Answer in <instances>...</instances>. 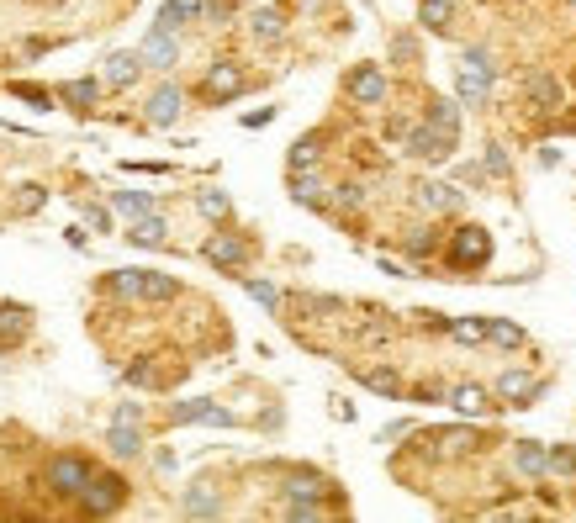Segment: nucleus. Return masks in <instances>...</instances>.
Listing matches in <instances>:
<instances>
[{
  "instance_id": "obj_46",
  "label": "nucleus",
  "mask_w": 576,
  "mask_h": 523,
  "mask_svg": "<svg viewBox=\"0 0 576 523\" xmlns=\"http://www.w3.org/2000/svg\"><path fill=\"white\" fill-rule=\"evenodd\" d=\"M122 376L133 381V386H154V381H159V376H154V365H148V360H143V365H127Z\"/></svg>"
},
{
  "instance_id": "obj_6",
  "label": "nucleus",
  "mask_w": 576,
  "mask_h": 523,
  "mask_svg": "<svg viewBox=\"0 0 576 523\" xmlns=\"http://www.w3.org/2000/svg\"><path fill=\"white\" fill-rule=\"evenodd\" d=\"M386 74L376 69V64H355L349 69V80H344V96L355 101V106H386Z\"/></svg>"
},
{
  "instance_id": "obj_8",
  "label": "nucleus",
  "mask_w": 576,
  "mask_h": 523,
  "mask_svg": "<svg viewBox=\"0 0 576 523\" xmlns=\"http://www.w3.org/2000/svg\"><path fill=\"white\" fill-rule=\"evenodd\" d=\"M201 254H207L217 270H244L254 249H249V238H238V233H217V238H207V249H201Z\"/></svg>"
},
{
  "instance_id": "obj_42",
  "label": "nucleus",
  "mask_w": 576,
  "mask_h": 523,
  "mask_svg": "<svg viewBox=\"0 0 576 523\" xmlns=\"http://www.w3.org/2000/svg\"><path fill=\"white\" fill-rule=\"evenodd\" d=\"M466 69H476V74H487V80H492V74H497V59H492L487 48H466Z\"/></svg>"
},
{
  "instance_id": "obj_52",
  "label": "nucleus",
  "mask_w": 576,
  "mask_h": 523,
  "mask_svg": "<svg viewBox=\"0 0 576 523\" xmlns=\"http://www.w3.org/2000/svg\"><path fill=\"white\" fill-rule=\"evenodd\" d=\"M392 53H397V59H413L418 48H413V37H397V43H392Z\"/></svg>"
},
{
  "instance_id": "obj_3",
  "label": "nucleus",
  "mask_w": 576,
  "mask_h": 523,
  "mask_svg": "<svg viewBox=\"0 0 576 523\" xmlns=\"http://www.w3.org/2000/svg\"><path fill=\"white\" fill-rule=\"evenodd\" d=\"M444 259H450V270H481L492 259V238L487 228H476V222H466V228L450 233V244H444Z\"/></svg>"
},
{
  "instance_id": "obj_2",
  "label": "nucleus",
  "mask_w": 576,
  "mask_h": 523,
  "mask_svg": "<svg viewBox=\"0 0 576 523\" xmlns=\"http://www.w3.org/2000/svg\"><path fill=\"white\" fill-rule=\"evenodd\" d=\"M90 476H96V465H90L85 455H53L43 465V481H48L53 497H80L90 487Z\"/></svg>"
},
{
  "instance_id": "obj_22",
  "label": "nucleus",
  "mask_w": 576,
  "mask_h": 523,
  "mask_svg": "<svg viewBox=\"0 0 576 523\" xmlns=\"http://www.w3.org/2000/svg\"><path fill=\"white\" fill-rule=\"evenodd\" d=\"M450 402H455V413H466V418H481V413H492V397H487V386H476V381L455 386V391H450Z\"/></svg>"
},
{
  "instance_id": "obj_9",
  "label": "nucleus",
  "mask_w": 576,
  "mask_h": 523,
  "mask_svg": "<svg viewBox=\"0 0 576 523\" xmlns=\"http://www.w3.org/2000/svg\"><path fill=\"white\" fill-rule=\"evenodd\" d=\"M170 423H217V428H233L238 418L228 407H217L212 397H191V402H175L170 407Z\"/></svg>"
},
{
  "instance_id": "obj_34",
  "label": "nucleus",
  "mask_w": 576,
  "mask_h": 523,
  "mask_svg": "<svg viewBox=\"0 0 576 523\" xmlns=\"http://www.w3.org/2000/svg\"><path fill=\"white\" fill-rule=\"evenodd\" d=\"M487 339H492L497 349H524V328L503 323V317H492V323H487Z\"/></svg>"
},
{
  "instance_id": "obj_1",
  "label": "nucleus",
  "mask_w": 576,
  "mask_h": 523,
  "mask_svg": "<svg viewBox=\"0 0 576 523\" xmlns=\"http://www.w3.org/2000/svg\"><path fill=\"white\" fill-rule=\"evenodd\" d=\"M122 502H127V481L117 471H96V476H90V487L74 497V513H80V518H111Z\"/></svg>"
},
{
  "instance_id": "obj_23",
  "label": "nucleus",
  "mask_w": 576,
  "mask_h": 523,
  "mask_svg": "<svg viewBox=\"0 0 576 523\" xmlns=\"http://www.w3.org/2000/svg\"><path fill=\"white\" fill-rule=\"evenodd\" d=\"M164 233H170V222L154 217V212H143V217H133V228H127L122 238H133V244H143V249H159Z\"/></svg>"
},
{
  "instance_id": "obj_10",
  "label": "nucleus",
  "mask_w": 576,
  "mask_h": 523,
  "mask_svg": "<svg viewBox=\"0 0 576 523\" xmlns=\"http://www.w3.org/2000/svg\"><path fill=\"white\" fill-rule=\"evenodd\" d=\"M524 101L534 106V111H555L566 101V85L555 80L550 69H534V74H524Z\"/></svg>"
},
{
  "instance_id": "obj_15",
  "label": "nucleus",
  "mask_w": 576,
  "mask_h": 523,
  "mask_svg": "<svg viewBox=\"0 0 576 523\" xmlns=\"http://www.w3.org/2000/svg\"><path fill=\"white\" fill-rule=\"evenodd\" d=\"M413 201H418V207L429 212V217H439V212H460V191H455V185H444V180H423L418 191H413Z\"/></svg>"
},
{
  "instance_id": "obj_49",
  "label": "nucleus",
  "mask_w": 576,
  "mask_h": 523,
  "mask_svg": "<svg viewBox=\"0 0 576 523\" xmlns=\"http://www.w3.org/2000/svg\"><path fill=\"white\" fill-rule=\"evenodd\" d=\"M11 96H22V101H37V106H48V90H37V85H11Z\"/></svg>"
},
{
  "instance_id": "obj_28",
  "label": "nucleus",
  "mask_w": 576,
  "mask_h": 523,
  "mask_svg": "<svg viewBox=\"0 0 576 523\" xmlns=\"http://www.w3.org/2000/svg\"><path fill=\"white\" fill-rule=\"evenodd\" d=\"M418 22L429 32H450L455 22V0H418Z\"/></svg>"
},
{
  "instance_id": "obj_18",
  "label": "nucleus",
  "mask_w": 576,
  "mask_h": 523,
  "mask_svg": "<svg viewBox=\"0 0 576 523\" xmlns=\"http://www.w3.org/2000/svg\"><path fill=\"white\" fill-rule=\"evenodd\" d=\"M27 328H32V312L27 307H0V349H16V344H22L27 339Z\"/></svg>"
},
{
  "instance_id": "obj_43",
  "label": "nucleus",
  "mask_w": 576,
  "mask_h": 523,
  "mask_svg": "<svg viewBox=\"0 0 576 523\" xmlns=\"http://www.w3.org/2000/svg\"><path fill=\"white\" fill-rule=\"evenodd\" d=\"M196 207L207 212V217H228V196H222V191H201Z\"/></svg>"
},
{
  "instance_id": "obj_4",
  "label": "nucleus",
  "mask_w": 576,
  "mask_h": 523,
  "mask_svg": "<svg viewBox=\"0 0 576 523\" xmlns=\"http://www.w3.org/2000/svg\"><path fill=\"white\" fill-rule=\"evenodd\" d=\"M418 444H423L429 455L466 460V455H476V450H481V434H476V428H434V434H423Z\"/></svg>"
},
{
  "instance_id": "obj_45",
  "label": "nucleus",
  "mask_w": 576,
  "mask_h": 523,
  "mask_svg": "<svg viewBox=\"0 0 576 523\" xmlns=\"http://www.w3.org/2000/svg\"><path fill=\"white\" fill-rule=\"evenodd\" d=\"M487 175H497V180H503V175H513V164H508V154H503V148H487Z\"/></svg>"
},
{
  "instance_id": "obj_20",
  "label": "nucleus",
  "mask_w": 576,
  "mask_h": 523,
  "mask_svg": "<svg viewBox=\"0 0 576 523\" xmlns=\"http://www.w3.org/2000/svg\"><path fill=\"white\" fill-rule=\"evenodd\" d=\"M106 450L117 455V460H138V455H143V434H138V423H111Z\"/></svg>"
},
{
  "instance_id": "obj_36",
  "label": "nucleus",
  "mask_w": 576,
  "mask_h": 523,
  "mask_svg": "<svg viewBox=\"0 0 576 523\" xmlns=\"http://www.w3.org/2000/svg\"><path fill=\"white\" fill-rule=\"evenodd\" d=\"M296 312H312V317H344L339 296H296Z\"/></svg>"
},
{
  "instance_id": "obj_41",
  "label": "nucleus",
  "mask_w": 576,
  "mask_h": 523,
  "mask_svg": "<svg viewBox=\"0 0 576 523\" xmlns=\"http://www.w3.org/2000/svg\"><path fill=\"white\" fill-rule=\"evenodd\" d=\"M333 207H339V212H360L365 191H360V185H333Z\"/></svg>"
},
{
  "instance_id": "obj_38",
  "label": "nucleus",
  "mask_w": 576,
  "mask_h": 523,
  "mask_svg": "<svg viewBox=\"0 0 576 523\" xmlns=\"http://www.w3.org/2000/svg\"><path fill=\"white\" fill-rule=\"evenodd\" d=\"M111 201H117V212H127V217H143V212H154V196H148V191H117Z\"/></svg>"
},
{
  "instance_id": "obj_17",
  "label": "nucleus",
  "mask_w": 576,
  "mask_h": 523,
  "mask_svg": "<svg viewBox=\"0 0 576 523\" xmlns=\"http://www.w3.org/2000/svg\"><path fill=\"white\" fill-rule=\"evenodd\" d=\"M291 201L296 207H328V185L318 180V170H302V175H291Z\"/></svg>"
},
{
  "instance_id": "obj_14",
  "label": "nucleus",
  "mask_w": 576,
  "mask_h": 523,
  "mask_svg": "<svg viewBox=\"0 0 576 523\" xmlns=\"http://www.w3.org/2000/svg\"><path fill=\"white\" fill-rule=\"evenodd\" d=\"M143 48H122V53H111L106 59V85L111 90H127V85H138V74H143Z\"/></svg>"
},
{
  "instance_id": "obj_39",
  "label": "nucleus",
  "mask_w": 576,
  "mask_h": 523,
  "mask_svg": "<svg viewBox=\"0 0 576 523\" xmlns=\"http://www.w3.org/2000/svg\"><path fill=\"white\" fill-rule=\"evenodd\" d=\"M450 339H460V344H481V339H487V323H481V317H460V323H450Z\"/></svg>"
},
{
  "instance_id": "obj_51",
  "label": "nucleus",
  "mask_w": 576,
  "mask_h": 523,
  "mask_svg": "<svg viewBox=\"0 0 576 523\" xmlns=\"http://www.w3.org/2000/svg\"><path fill=\"white\" fill-rule=\"evenodd\" d=\"M228 11H233V0H207V16H212V22H222Z\"/></svg>"
},
{
  "instance_id": "obj_32",
  "label": "nucleus",
  "mask_w": 576,
  "mask_h": 523,
  "mask_svg": "<svg viewBox=\"0 0 576 523\" xmlns=\"http://www.w3.org/2000/svg\"><path fill=\"white\" fill-rule=\"evenodd\" d=\"M429 122L460 138V101H444V96H434V101H429Z\"/></svg>"
},
{
  "instance_id": "obj_27",
  "label": "nucleus",
  "mask_w": 576,
  "mask_h": 523,
  "mask_svg": "<svg viewBox=\"0 0 576 523\" xmlns=\"http://www.w3.org/2000/svg\"><path fill=\"white\" fill-rule=\"evenodd\" d=\"M355 376L370 386V391H381V397H402V376L392 365H365V370H355Z\"/></svg>"
},
{
  "instance_id": "obj_16",
  "label": "nucleus",
  "mask_w": 576,
  "mask_h": 523,
  "mask_svg": "<svg viewBox=\"0 0 576 523\" xmlns=\"http://www.w3.org/2000/svg\"><path fill=\"white\" fill-rule=\"evenodd\" d=\"M180 513H185V518H217V513H222V497H217V487H212V481H196V487L185 492Z\"/></svg>"
},
{
  "instance_id": "obj_29",
  "label": "nucleus",
  "mask_w": 576,
  "mask_h": 523,
  "mask_svg": "<svg viewBox=\"0 0 576 523\" xmlns=\"http://www.w3.org/2000/svg\"><path fill=\"white\" fill-rule=\"evenodd\" d=\"M96 96H101V80H64L59 85V101H69L74 111H90Z\"/></svg>"
},
{
  "instance_id": "obj_47",
  "label": "nucleus",
  "mask_w": 576,
  "mask_h": 523,
  "mask_svg": "<svg viewBox=\"0 0 576 523\" xmlns=\"http://www.w3.org/2000/svg\"><path fill=\"white\" fill-rule=\"evenodd\" d=\"M407 133H413V122H407V117H386V138H392V143H407Z\"/></svg>"
},
{
  "instance_id": "obj_44",
  "label": "nucleus",
  "mask_w": 576,
  "mask_h": 523,
  "mask_svg": "<svg viewBox=\"0 0 576 523\" xmlns=\"http://www.w3.org/2000/svg\"><path fill=\"white\" fill-rule=\"evenodd\" d=\"M22 191H27V196L16 201V212H22V217H27V212H37V207L48 201V191H43V185H22Z\"/></svg>"
},
{
  "instance_id": "obj_13",
  "label": "nucleus",
  "mask_w": 576,
  "mask_h": 523,
  "mask_svg": "<svg viewBox=\"0 0 576 523\" xmlns=\"http://www.w3.org/2000/svg\"><path fill=\"white\" fill-rule=\"evenodd\" d=\"M143 59L154 64V69H175V59H180L175 27H164V22H154V32L143 37Z\"/></svg>"
},
{
  "instance_id": "obj_7",
  "label": "nucleus",
  "mask_w": 576,
  "mask_h": 523,
  "mask_svg": "<svg viewBox=\"0 0 576 523\" xmlns=\"http://www.w3.org/2000/svg\"><path fill=\"white\" fill-rule=\"evenodd\" d=\"M244 69H238L233 59H222V64H212L207 69V80H201V96L207 101H233V96H244Z\"/></svg>"
},
{
  "instance_id": "obj_31",
  "label": "nucleus",
  "mask_w": 576,
  "mask_h": 523,
  "mask_svg": "<svg viewBox=\"0 0 576 523\" xmlns=\"http://www.w3.org/2000/svg\"><path fill=\"white\" fill-rule=\"evenodd\" d=\"M249 32L259 37V43H275V37L286 32V16L275 11V6H265V11H254V16H249Z\"/></svg>"
},
{
  "instance_id": "obj_19",
  "label": "nucleus",
  "mask_w": 576,
  "mask_h": 523,
  "mask_svg": "<svg viewBox=\"0 0 576 523\" xmlns=\"http://www.w3.org/2000/svg\"><path fill=\"white\" fill-rule=\"evenodd\" d=\"M323 138H328V133H307V138H296V143H291V154H286L291 175H302V170H318V159H323Z\"/></svg>"
},
{
  "instance_id": "obj_53",
  "label": "nucleus",
  "mask_w": 576,
  "mask_h": 523,
  "mask_svg": "<svg viewBox=\"0 0 576 523\" xmlns=\"http://www.w3.org/2000/svg\"><path fill=\"white\" fill-rule=\"evenodd\" d=\"M571 11H576V0H571Z\"/></svg>"
},
{
  "instance_id": "obj_5",
  "label": "nucleus",
  "mask_w": 576,
  "mask_h": 523,
  "mask_svg": "<svg viewBox=\"0 0 576 523\" xmlns=\"http://www.w3.org/2000/svg\"><path fill=\"white\" fill-rule=\"evenodd\" d=\"M407 154L413 159H429V164H439V159H450L455 154V133H444V127H434V122H418L413 133H407Z\"/></svg>"
},
{
  "instance_id": "obj_21",
  "label": "nucleus",
  "mask_w": 576,
  "mask_h": 523,
  "mask_svg": "<svg viewBox=\"0 0 576 523\" xmlns=\"http://www.w3.org/2000/svg\"><path fill=\"white\" fill-rule=\"evenodd\" d=\"M180 117V85H159L154 96H148V122L154 127H170Z\"/></svg>"
},
{
  "instance_id": "obj_25",
  "label": "nucleus",
  "mask_w": 576,
  "mask_h": 523,
  "mask_svg": "<svg viewBox=\"0 0 576 523\" xmlns=\"http://www.w3.org/2000/svg\"><path fill=\"white\" fill-rule=\"evenodd\" d=\"M281 492H286V497H328V492H333V481L318 476V471H291Z\"/></svg>"
},
{
  "instance_id": "obj_33",
  "label": "nucleus",
  "mask_w": 576,
  "mask_h": 523,
  "mask_svg": "<svg viewBox=\"0 0 576 523\" xmlns=\"http://www.w3.org/2000/svg\"><path fill=\"white\" fill-rule=\"evenodd\" d=\"M175 296H180V280H175V275L148 270V291H143V302H175Z\"/></svg>"
},
{
  "instance_id": "obj_30",
  "label": "nucleus",
  "mask_w": 576,
  "mask_h": 523,
  "mask_svg": "<svg viewBox=\"0 0 576 523\" xmlns=\"http://www.w3.org/2000/svg\"><path fill=\"white\" fill-rule=\"evenodd\" d=\"M196 16H207V0H164L159 22L164 27H185V22H196Z\"/></svg>"
},
{
  "instance_id": "obj_37",
  "label": "nucleus",
  "mask_w": 576,
  "mask_h": 523,
  "mask_svg": "<svg viewBox=\"0 0 576 523\" xmlns=\"http://www.w3.org/2000/svg\"><path fill=\"white\" fill-rule=\"evenodd\" d=\"M402 249L413 254V259H429V254H439V233H434V228H413Z\"/></svg>"
},
{
  "instance_id": "obj_48",
  "label": "nucleus",
  "mask_w": 576,
  "mask_h": 523,
  "mask_svg": "<svg viewBox=\"0 0 576 523\" xmlns=\"http://www.w3.org/2000/svg\"><path fill=\"white\" fill-rule=\"evenodd\" d=\"M85 222H90L96 233H111V212H106V207H85Z\"/></svg>"
},
{
  "instance_id": "obj_24",
  "label": "nucleus",
  "mask_w": 576,
  "mask_h": 523,
  "mask_svg": "<svg viewBox=\"0 0 576 523\" xmlns=\"http://www.w3.org/2000/svg\"><path fill=\"white\" fill-rule=\"evenodd\" d=\"M455 90H460V106H487V90H492V80H487V74H476V69H466V64H460V74H455Z\"/></svg>"
},
{
  "instance_id": "obj_12",
  "label": "nucleus",
  "mask_w": 576,
  "mask_h": 523,
  "mask_svg": "<svg viewBox=\"0 0 576 523\" xmlns=\"http://www.w3.org/2000/svg\"><path fill=\"white\" fill-rule=\"evenodd\" d=\"M513 471L529 476V481L550 476V444H540V439H518V444H513Z\"/></svg>"
},
{
  "instance_id": "obj_50",
  "label": "nucleus",
  "mask_w": 576,
  "mask_h": 523,
  "mask_svg": "<svg viewBox=\"0 0 576 523\" xmlns=\"http://www.w3.org/2000/svg\"><path fill=\"white\" fill-rule=\"evenodd\" d=\"M138 418H143V407H138V402H122V407H117V418H111V423H138Z\"/></svg>"
},
{
  "instance_id": "obj_11",
  "label": "nucleus",
  "mask_w": 576,
  "mask_h": 523,
  "mask_svg": "<svg viewBox=\"0 0 576 523\" xmlns=\"http://www.w3.org/2000/svg\"><path fill=\"white\" fill-rule=\"evenodd\" d=\"M540 391H545V381H534L529 370H503V376H497V397L508 407H529Z\"/></svg>"
},
{
  "instance_id": "obj_40",
  "label": "nucleus",
  "mask_w": 576,
  "mask_h": 523,
  "mask_svg": "<svg viewBox=\"0 0 576 523\" xmlns=\"http://www.w3.org/2000/svg\"><path fill=\"white\" fill-rule=\"evenodd\" d=\"M244 286H249V296H254V302L259 307H281V286H275V280H244Z\"/></svg>"
},
{
  "instance_id": "obj_35",
  "label": "nucleus",
  "mask_w": 576,
  "mask_h": 523,
  "mask_svg": "<svg viewBox=\"0 0 576 523\" xmlns=\"http://www.w3.org/2000/svg\"><path fill=\"white\" fill-rule=\"evenodd\" d=\"M550 476L576 481V444H550Z\"/></svg>"
},
{
  "instance_id": "obj_26",
  "label": "nucleus",
  "mask_w": 576,
  "mask_h": 523,
  "mask_svg": "<svg viewBox=\"0 0 576 523\" xmlns=\"http://www.w3.org/2000/svg\"><path fill=\"white\" fill-rule=\"evenodd\" d=\"M106 291H117L122 302H143V291H148V270H111Z\"/></svg>"
}]
</instances>
